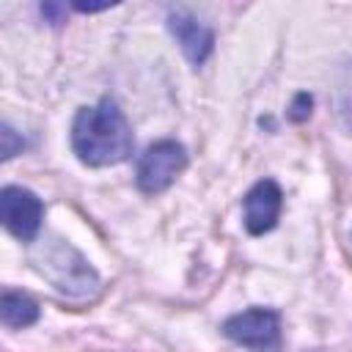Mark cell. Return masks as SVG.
<instances>
[{"mask_svg":"<svg viewBox=\"0 0 352 352\" xmlns=\"http://www.w3.org/2000/svg\"><path fill=\"white\" fill-rule=\"evenodd\" d=\"M135 148L132 126L113 99L80 107L72 121V151L88 168L126 162Z\"/></svg>","mask_w":352,"mask_h":352,"instance_id":"obj_1","label":"cell"},{"mask_svg":"<svg viewBox=\"0 0 352 352\" xmlns=\"http://www.w3.org/2000/svg\"><path fill=\"white\" fill-rule=\"evenodd\" d=\"M30 264L44 280H50L60 294L72 300H91L102 289V278L91 267V261L58 234L36 239L30 250Z\"/></svg>","mask_w":352,"mask_h":352,"instance_id":"obj_2","label":"cell"},{"mask_svg":"<svg viewBox=\"0 0 352 352\" xmlns=\"http://www.w3.org/2000/svg\"><path fill=\"white\" fill-rule=\"evenodd\" d=\"M184 168H187V148L173 138H162L140 154L135 184L143 195H160L184 173Z\"/></svg>","mask_w":352,"mask_h":352,"instance_id":"obj_3","label":"cell"},{"mask_svg":"<svg viewBox=\"0 0 352 352\" xmlns=\"http://www.w3.org/2000/svg\"><path fill=\"white\" fill-rule=\"evenodd\" d=\"M0 220L6 231L19 242H36L44 223V204L33 190L6 184L0 190Z\"/></svg>","mask_w":352,"mask_h":352,"instance_id":"obj_4","label":"cell"},{"mask_svg":"<svg viewBox=\"0 0 352 352\" xmlns=\"http://www.w3.org/2000/svg\"><path fill=\"white\" fill-rule=\"evenodd\" d=\"M223 336L248 349H278L280 346V314L272 308H248L231 314L223 322Z\"/></svg>","mask_w":352,"mask_h":352,"instance_id":"obj_5","label":"cell"},{"mask_svg":"<svg viewBox=\"0 0 352 352\" xmlns=\"http://www.w3.org/2000/svg\"><path fill=\"white\" fill-rule=\"evenodd\" d=\"M280 212H283V190L272 179L256 182L242 198V220L248 234L253 236L272 231L280 220Z\"/></svg>","mask_w":352,"mask_h":352,"instance_id":"obj_6","label":"cell"},{"mask_svg":"<svg viewBox=\"0 0 352 352\" xmlns=\"http://www.w3.org/2000/svg\"><path fill=\"white\" fill-rule=\"evenodd\" d=\"M168 30H170V36L176 38V44L182 47L184 58L192 66H201L214 50L212 28H206L204 22H198L195 16H190L184 11H176V14L168 16Z\"/></svg>","mask_w":352,"mask_h":352,"instance_id":"obj_7","label":"cell"},{"mask_svg":"<svg viewBox=\"0 0 352 352\" xmlns=\"http://www.w3.org/2000/svg\"><path fill=\"white\" fill-rule=\"evenodd\" d=\"M41 316V308L38 302L25 294V292H14V289H6L3 297H0V322L11 330H19V327H30L36 324Z\"/></svg>","mask_w":352,"mask_h":352,"instance_id":"obj_8","label":"cell"},{"mask_svg":"<svg viewBox=\"0 0 352 352\" xmlns=\"http://www.w3.org/2000/svg\"><path fill=\"white\" fill-rule=\"evenodd\" d=\"M333 107L341 129L352 135V60L341 63L333 80Z\"/></svg>","mask_w":352,"mask_h":352,"instance_id":"obj_9","label":"cell"},{"mask_svg":"<svg viewBox=\"0 0 352 352\" xmlns=\"http://www.w3.org/2000/svg\"><path fill=\"white\" fill-rule=\"evenodd\" d=\"M22 148H25V140H22L8 124H3V126H0V157H3V160H11V157L22 154Z\"/></svg>","mask_w":352,"mask_h":352,"instance_id":"obj_10","label":"cell"},{"mask_svg":"<svg viewBox=\"0 0 352 352\" xmlns=\"http://www.w3.org/2000/svg\"><path fill=\"white\" fill-rule=\"evenodd\" d=\"M311 107H314V96H311V94H305V91L294 94V99H292V104H289V121L302 124V121L311 116Z\"/></svg>","mask_w":352,"mask_h":352,"instance_id":"obj_11","label":"cell"},{"mask_svg":"<svg viewBox=\"0 0 352 352\" xmlns=\"http://www.w3.org/2000/svg\"><path fill=\"white\" fill-rule=\"evenodd\" d=\"M41 14L47 22L63 25L66 22V0H41Z\"/></svg>","mask_w":352,"mask_h":352,"instance_id":"obj_12","label":"cell"},{"mask_svg":"<svg viewBox=\"0 0 352 352\" xmlns=\"http://www.w3.org/2000/svg\"><path fill=\"white\" fill-rule=\"evenodd\" d=\"M121 0H69V6L80 14H99V11H107L113 6H118Z\"/></svg>","mask_w":352,"mask_h":352,"instance_id":"obj_13","label":"cell"}]
</instances>
